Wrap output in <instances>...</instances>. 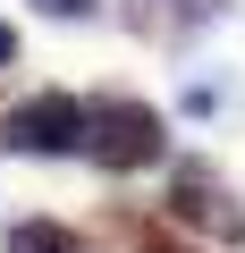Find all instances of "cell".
<instances>
[{
    "label": "cell",
    "instance_id": "cell-1",
    "mask_svg": "<svg viewBox=\"0 0 245 253\" xmlns=\"http://www.w3.org/2000/svg\"><path fill=\"white\" fill-rule=\"evenodd\" d=\"M85 161L110 169V177L161 169V161H169V126H161V110L136 101V93H93V101H85Z\"/></svg>",
    "mask_w": 245,
    "mask_h": 253
},
{
    "label": "cell",
    "instance_id": "cell-2",
    "mask_svg": "<svg viewBox=\"0 0 245 253\" xmlns=\"http://www.w3.org/2000/svg\"><path fill=\"white\" fill-rule=\"evenodd\" d=\"M169 219L211 236V245H228V253L245 245V211H237V194H228V177L211 161H178L169 169Z\"/></svg>",
    "mask_w": 245,
    "mask_h": 253
},
{
    "label": "cell",
    "instance_id": "cell-3",
    "mask_svg": "<svg viewBox=\"0 0 245 253\" xmlns=\"http://www.w3.org/2000/svg\"><path fill=\"white\" fill-rule=\"evenodd\" d=\"M9 152L17 161H68L85 152V101L76 93H34L9 110Z\"/></svg>",
    "mask_w": 245,
    "mask_h": 253
},
{
    "label": "cell",
    "instance_id": "cell-4",
    "mask_svg": "<svg viewBox=\"0 0 245 253\" xmlns=\"http://www.w3.org/2000/svg\"><path fill=\"white\" fill-rule=\"evenodd\" d=\"M220 17H228V0H118V26L144 34V42H169V51H186Z\"/></svg>",
    "mask_w": 245,
    "mask_h": 253
},
{
    "label": "cell",
    "instance_id": "cell-5",
    "mask_svg": "<svg viewBox=\"0 0 245 253\" xmlns=\"http://www.w3.org/2000/svg\"><path fill=\"white\" fill-rule=\"evenodd\" d=\"M110 236H118V245H136V253H195L169 219H152V211H118V203H110Z\"/></svg>",
    "mask_w": 245,
    "mask_h": 253
},
{
    "label": "cell",
    "instance_id": "cell-6",
    "mask_svg": "<svg viewBox=\"0 0 245 253\" xmlns=\"http://www.w3.org/2000/svg\"><path fill=\"white\" fill-rule=\"evenodd\" d=\"M9 253H85V236L59 228V219H17L9 228Z\"/></svg>",
    "mask_w": 245,
    "mask_h": 253
},
{
    "label": "cell",
    "instance_id": "cell-7",
    "mask_svg": "<svg viewBox=\"0 0 245 253\" xmlns=\"http://www.w3.org/2000/svg\"><path fill=\"white\" fill-rule=\"evenodd\" d=\"M43 17H93V0H34Z\"/></svg>",
    "mask_w": 245,
    "mask_h": 253
},
{
    "label": "cell",
    "instance_id": "cell-8",
    "mask_svg": "<svg viewBox=\"0 0 245 253\" xmlns=\"http://www.w3.org/2000/svg\"><path fill=\"white\" fill-rule=\"evenodd\" d=\"M17 59V26H0V68H9Z\"/></svg>",
    "mask_w": 245,
    "mask_h": 253
}]
</instances>
